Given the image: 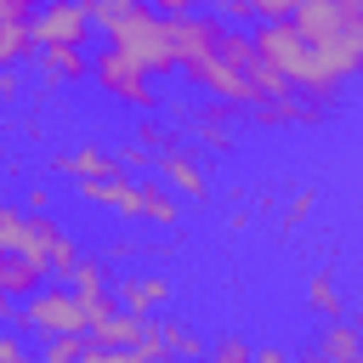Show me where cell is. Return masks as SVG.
I'll list each match as a JSON object with an SVG mask.
<instances>
[{
    "label": "cell",
    "instance_id": "obj_12",
    "mask_svg": "<svg viewBox=\"0 0 363 363\" xmlns=\"http://www.w3.org/2000/svg\"><path fill=\"white\" fill-rule=\"evenodd\" d=\"M312 357H318V363H363V329H357V318H346V312L323 318Z\"/></svg>",
    "mask_w": 363,
    "mask_h": 363
},
{
    "label": "cell",
    "instance_id": "obj_29",
    "mask_svg": "<svg viewBox=\"0 0 363 363\" xmlns=\"http://www.w3.org/2000/svg\"><path fill=\"white\" fill-rule=\"evenodd\" d=\"M23 210H51V187H40V182H34V187L23 193Z\"/></svg>",
    "mask_w": 363,
    "mask_h": 363
},
{
    "label": "cell",
    "instance_id": "obj_4",
    "mask_svg": "<svg viewBox=\"0 0 363 363\" xmlns=\"http://www.w3.org/2000/svg\"><path fill=\"white\" fill-rule=\"evenodd\" d=\"M74 193L96 210H113L119 221H136V227H159V233H176L182 221V199L164 187V182H136V170H113V176H85L74 182Z\"/></svg>",
    "mask_w": 363,
    "mask_h": 363
},
{
    "label": "cell",
    "instance_id": "obj_17",
    "mask_svg": "<svg viewBox=\"0 0 363 363\" xmlns=\"http://www.w3.org/2000/svg\"><path fill=\"white\" fill-rule=\"evenodd\" d=\"M108 272H113V261H108V255H79L62 278H68V289H74V295H102V289H108Z\"/></svg>",
    "mask_w": 363,
    "mask_h": 363
},
{
    "label": "cell",
    "instance_id": "obj_23",
    "mask_svg": "<svg viewBox=\"0 0 363 363\" xmlns=\"http://www.w3.org/2000/svg\"><path fill=\"white\" fill-rule=\"evenodd\" d=\"M40 352H45V363H74V357H85V335H45Z\"/></svg>",
    "mask_w": 363,
    "mask_h": 363
},
{
    "label": "cell",
    "instance_id": "obj_30",
    "mask_svg": "<svg viewBox=\"0 0 363 363\" xmlns=\"http://www.w3.org/2000/svg\"><path fill=\"white\" fill-rule=\"evenodd\" d=\"M250 363H289L284 346H250Z\"/></svg>",
    "mask_w": 363,
    "mask_h": 363
},
{
    "label": "cell",
    "instance_id": "obj_22",
    "mask_svg": "<svg viewBox=\"0 0 363 363\" xmlns=\"http://www.w3.org/2000/svg\"><path fill=\"white\" fill-rule=\"evenodd\" d=\"M142 255H164V244H147V238H136V233H119V238L108 244V261H142Z\"/></svg>",
    "mask_w": 363,
    "mask_h": 363
},
{
    "label": "cell",
    "instance_id": "obj_3",
    "mask_svg": "<svg viewBox=\"0 0 363 363\" xmlns=\"http://www.w3.org/2000/svg\"><path fill=\"white\" fill-rule=\"evenodd\" d=\"M289 23L318 51L323 74L346 91L352 74L363 68V6H346V0H295L289 6Z\"/></svg>",
    "mask_w": 363,
    "mask_h": 363
},
{
    "label": "cell",
    "instance_id": "obj_9",
    "mask_svg": "<svg viewBox=\"0 0 363 363\" xmlns=\"http://www.w3.org/2000/svg\"><path fill=\"white\" fill-rule=\"evenodd\" d=\"M153 170H159V182H164L176 199H193V204H204V199H210V170L199 164V153H193L187 142H176V147L153 153Z\"/></svg>",
    "mask_w": 363,
    "mask_h": 363
},
{
    "label": "cell",
    "instance_id": "obj_18",
    "mask_svg": "<svg viewBox=\"0 0 363 363\" xmlns=\"http://www.w3.org/2000/svg\"><path fill=\"white\" fill-rule=\"evenodd\" d=\"M306 306H312L318 318H335V312H346V295H340V278H335L329 267H318V272L306 278Z\"/></svg>",
    "mask_w": 363,
    "mask_h": 363
},
{
    "label": "cell",
    "instance_id": "obj_11",
    "mask_svg": "<svg viewBox=\"0 0 363 363\" xmlns=\"http://www.w3.org/2000/svg\"><path fill=\"white\" fill-rule=\"evenodd\" d=\"M28 62H34V74H40V91H68V85H79V79L91 74L85 45H34Z\"/></svg>",
    "mask_w": 363,
    "mask_h": 363
},
{
    "label": "cell",
    "instance_id": "obj_24",
    "mask_svg": "<svg viewBox=\"0 0 363 363\" xmlns=\"http://www.w3.org/2000/svg\"><path fill=\"white\" fill-rule=\"evenodd\" d=\"M204 357H216V363H250V340H238V335H221L216 346H204Z\"/></svg>",
    "mask_w": 363,
    "mask_h": 363
},
{
    "label": "cell",
    "instance_id": "obj_13",
    "mask_svg": "<svg viewBox=\"0 0 363 363\" xmlns=\"http://www.w3.org/2000/svg\"><path fill=\"white\" fill-rule=\"evenodd\" d=\"M51 170L62 176V182H85V176H113V170H125L108 147H96V142H79V147H68V153H57L51 159Z\"/></svg>",
    "mask_w": 363,
    "mask_h": 363
},
{
    "label": "cell",
    "instance_id": "obj_25",
    "mask_svg": "<svg viewBox=\"0 0 363 363\" xmlns=\"http://www.w3.org/2000/svg\"><path fill=\"white\" fill-rule=\"evenodd\" d=\"M17 102H23V74L0 68V108H17Z\"/></svg>",
    "mask_w": 363,
    "mask_h": 363
},
{
    "label": "cell",
    "instance_id": "obj_28",
    "mask_svg": "<svg viewBox=\"0 0 363 363\" xmlns=\"http://www.w3.org/2000/svg\"><path fill=\"white\" fill-rule=\"evenodd\" d=\"M289 6H295V0H250L255 17H289Z\"/></svg>",
    "mask_w": 363,
    "mask_h": 363
},
{
    "label": "cell",
    "instance_id": "obj_31",
    "mask_svg": "<svg viewBox=\"0 0 363 363\" xmlns=\"http://www.w3.org/2000/svg\"><path fill=\"white\" fill-rule=\"evenodd\" d=\"M153 11H164V17H182V11H193V6H204V0H147Z\"/></svg>",
    "mask_w": 363,
    "mask_h": 363
},
{
    "label": "cell",
    "instance_id": "obj_32",
    "mask_svg": "<svg viewBox=\"0 0 363 363\" xmlns=\"http://www.w3.org/2000/svg\"><path fill=\"white\" fill-rule=\"evenodd\" d=\"M34 0H0V17H28Z\"/></svg>",
    "mask_w": 363,
    "mask_h": 363
},
{
    "label": "cell",
    "instance_id": "obj_33",
    "mask_svg": "<svg viewBox=\"0 0 363 363\" xmlns=\"http://www.w3.org/2000/svg\"><path fill=\"white\" fill-rule=\"evenodd\" d=\"M11 312H17V301H11V295H0V323H11Z\"/></svg>",
    "mask_w": 363,
    "mask_h": 363
},
{
    "label": "cell",
    "instance_id": "obj_6",
    "mask_svg": "<svg viewBox=\"0 0 363 363\" xmlns=\"http://www.w3.org/2000/svg\"><path fill=\"white\" fill-rule=\"evenodd\" d=\"M85 79H96V91H102L108 102H119V108H136V113H153V108H159L153 79H147L119 45H102V51L91 57V74H85Z\"/></svg>",
    "mask_w": 363,
    "mask_h": 363
},
{
    "label": "cell",
    "instance_id": "obj_1",
    "mask_svg": "<svg viewBox=\"0 0 363 363\" xmlns=\"http://www.w3.org/2000/svg\"><path fill=\"white\" fill-rule=\"evenodd\" d=\"M176 68H182V79H187L193 91H210V96H216V102H227V108H255L261 96L289 91V85H284V74L255 51L250 28H238V23H221V28H216V40H210V45H199L193 57H182Z\"/></svg>",
    "mask_w": 363,
    "mask_h": 363
},
{
    "label": "cell",
    "instance_id": "obj_14",
    "mask_svg": "<svg viewBox=\"0 0 363 363\" xmlns=\"http://www.w3.org/2000/svg\"><path fill=\"white\" fill-rule=\"evenodd\" d=\"M40 284H45V261H34V255H23V250H0V295L23 301V295H34Z\"/></svg>",
    "mask_w": 363,
    "mask_h": 363
},
{
    "label": "cell",
    "instance_id": "obj_15",
    "mask_svg": "<svg viewBox=\"0 0 363 363\" xmlns=\"http://www.w3.org/2000/svg\"><path fill=\"white\" fill-rule=\"evenodd\" d=\"M62 233V221L51 216V210H23L17 216V233H11V250H23V255H34V261H45V250H51V238Z\"/></svg>",
    "mask_w": 363,
    "mask_h": 363
},
{
    "label": "cell",
    "instance_id": "obj_16",
    "mask_svg": "<svg viewBox=\"0 0 363 363\" xmlns=\"http://www.w3.org/2000/svg\"><path fill=\"white\" fill-rule=\"evenodd\" d=\"M193 130H199V142H204L210 153H227V147H233V108L210 96V102L193 113Z\"/></svg>",
    "mask_w": 363,
    "mask_h": 363
},
{
    "label": "cell",
    "instance_id": "obj_5",
    "mask_svg": "<svg viewBox=\"0 0 363 363\" xmlns=\"http://www.w3.org/2000/svg\"><path fill=\"white\" fill-rule=\"evenodd\" d=\"M11 329H23V335H85L91 329V306L68 289V284H40L34 295H23L17 301V312H11Z\"/></svg>",
    "mask_w": 363,
    "mask_h": 363
},
{
    "label": "cell",
    "instance_id": "obj_7",
    "mask_svg": "<svg viewBox=\"0 0 363 363\" xmlns=\"http://www.w3.org/2000/svg\"><path fill=\"white\" fill-rule=\"evenodd\" d=\"M28 34H34V45H85L91 40V6H79V0H34Z\"/></svg>",
    "mask_w": 363,
    "mask_h": 363
},
{
    "label": "cell",
    "instance_id": "obj_27",
    "mask_svg": "<svg viewBox=\"0 0 363 363\" xmlns=\"http://www.w3.org/2000/svg\"><path fill=\"white\" fill-rule=\"evenodd\" d=\"M17 216H23V204H11V199H0V250H11V233H17Z\"/></svg>",
    "mask_w": 363,
    "mask_h": 363
},
{
    "label": "cell",
    "instance_id": "obj_8",
    "mask_svg": "<svg viewBox=\"0 0 363 363\" xmlns=\"http://www.w3.org/2000/svg\"><path fill=\"white\" fill-rule=\"evenodd\" d=\"M108 295L125 306V312H159L170 295H176V278L164 272V267H130V272H119V278H108Z\"/></svg>",
    "mask_w": 363,
    "mask_h": 363
},
{
    "label": "cell",
    "instance_id": "obj_10",
    "mask_svg": "<svg viewBox=\"0 0 363 363\" xmlns=\"http://www.w3.org/2000/svg\"><path fill=\"white\" fill-rule=\"evenodd\" d=\"M250 113H255L261 130H295V125H323L329 119V102L301 96V91H278V96H261Z\"/></svg>",
    "mask_w": 363,
    "mask_h": 363
},
{
    "label": "cell",
    "instance_id": "obj_2",
    "mask_svg": "<svg viewBox=\"0 0 363 363\" xmlns=\"http://www.w3.org/2000/svg\"><path fill=\"white\" fill-rule=\"evenodd\" d=\"M91 28L108 34V45H119L147 79L176 74L182 45H176V17L153 11L147 0H96L91 6Z\"/></svg>",
    "mask_w": 363,
    "mask_h": 363
},
{
    "label": "cell",
    "instance_id": "obj_20",
    "mask_svg": "<svg viewBox=\"0 0 363 363\" xmlns=\"http://www.w3.org/2000/svg\"><path fill=\"white\" fill-rule=\"evenodd\" d=\"M130 142H142L147 153H164V147H176V142H182V130H170V125H159V119L136 113V130H130Z\"/></svg>",
    "mask_w": 363,
    "mask_h": 363
},
{
    "label": "cell",
    "instance_id": "obj_26",
    "mask_svg": "<svg viewBox=\"0 0 363 363\" xmlns=\"http://www.w3.org/2000/svg\"><path fill=\"white\" fill-rule=\"evenodd\" d=\"M113 159H119V164H125V170H147V164H153V153H147V147H142V142H125V147H119V153H113Z\"/></svg>",
    "mask_w": 363,
    "mask_h": 363
},
{
    "label": "cell",
    "instance_id": "obj_21",
    "mask_svg": "<svg viewBox=\"0 0 363 363\" xmlns=\"http://www.w3.org/2000/svg\"><path fill=\"white\" fill-rule=\"evenodd\" d=\"M312 210H318V187H301V193L284 204V216H278V233H301Z\"/></svg>",
    "mask_w": 363,
    "mask_h": 363
},
{
    "label": "cell",
    "instance_id": "obj_19",
    "mask_svg": "<svg viewBox=\"0 0 363 363\" xmlns=\"http://www.w3.org/2000/svg\"><path fill=\"white\" fill-rule=\"evenodd\" d=\"M28 51H34L28 17H0V68H17V62H28Z\"/></svg>",
    "mask_w": 363,
    "mask_h": 363
}]
</instances>
